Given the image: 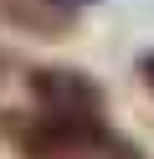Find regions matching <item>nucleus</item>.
<instances>
[{"label": "nucleus", "instance_id": "423d86ee", "mask_svg": "<svg viewBox=\"0 0 154 159\" xmlns=\"http://www.w3.org/2000/svg\"><path fill=\"white\" fill-rule=\"evenodd\" d=\"M0 82H5V57H0Z\"/></svg>", "mask_w": 154, "mask_h": 159}, {"label": "nucleus", "instance_id": "f257e3e1", "mask_svg": "<svg viewBox=\"0 0 154 159\" xmlns=\"http://www.w3.org/2000/svg\"><path fill=\"white\" fill-rule=\"evenodd\" d=\"M0 134L21 159H144L139 144L113 134L103 118H57V113H0Z\"/></svg>", "mask_w": 154, "mask_h": 159}, {"label": "nucleus", "instance_id": "7ed1b4c3", "mask_svg": "<svg viewBox=\"0 0 154 159\" xmlns=\"http://www.w3.org/2000/svg\"><path fill=\"white\" fill-rule=\"evenodd\" d=\"M0 16L10 26H21L26 36H41V41H57L77 26V11L62 0H0Z\"/></svg>", "mask_w": 154, "mask_h": 159}, {"label": "nucleus", "instance_id": "f03ea898", "mask_svg": "<svg viewBox=\"0 0 154 159\" xmlns=\"http://www.w3.org/2000/svg\"><path fill=\"white\" fill-rule=\"evenodd\" d=\"M26 93L41 113H57V118H103L108 113V93L82 67H31Z\"/></svg>", "mask_w": 154, "mask_h": 159}, {"label": "nucleus", "instance_id": "20e7f679", "mask_svg": "<svg viewBox=\"0 0 154 159\" xmlns=\"http://www.w3.org/2000/svg\"><path fill=\"white\" fill-rule=\"evenodd\" d=\"M133 72H139V82L149 87V98H154V52H144L139 62H133Z\"/></svg>", "mask_w": 154, "mask_h": 159}, {"label": "nucleus", "instance_id": "39448f33", "mask_svg": "<svg viewBox=\"0 0 154 159\" xmlns=\"http://www.w3.org/2000/svg\"><path fill=\"white\" fill-rule=\"evenodd\" d=\"M62 5H72V11H82V5H98V0H62Z\"/></svg>", "mask_w": 154, "mask_h": 159}]
</instances>
